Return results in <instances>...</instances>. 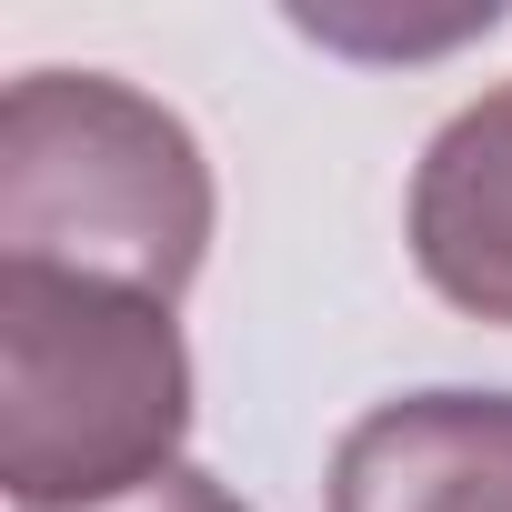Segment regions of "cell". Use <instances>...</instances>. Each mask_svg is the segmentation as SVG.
Returning <instances> with one entry per match:
<instances>
[{"label":"cell","mask_w":512,"mask_h":512,"mask_svg":"<svg viewBox=\"0 0 512 512\" xmlns=\"http://www.w3.org/2000/svg\"><path fill=\"white\" fill-rule=\"evenodd\" d=\"M81 512H251V502H241V492H221L211 472L171 462L161 482H141V492H121V502H81Z\"/></svg>","instance_id":"5"},{"label":"cell","mask_w":512,"mask_h":512,"mask_svg":"<svg viewBox=\"0 0 512 512\" xmlns=\"http://www.w3.org/2000/svg\"><path fill=\"white\" fill-rule=\"evenodd\" d=\"M412 262L452 312L512 332V81L432 131L412 171Z\"/></svg>","instance_id":"4"},{"label":"cell","mask_w":512,"mask_h":512,"mask_svg":"<svg viewBox=\"0 0 512 512\" xmlns=\"http://www.w3.org/2000/svg\"><path fill=\"white\" fill-rule=\"evenodd\" d=\"M191 432L171 302L0 262V482L21 512H81L161 482Z\"/></svg>","instance_id":"2"},{"label":"cell","mask_w":512,"mask_h":512,"mask_svg":"<svg viewBox=\"0 0 512 512\" xmlns=\"http://www.w3.org/2000/svg\"><path fill=\"white\" fill-rule=\"evenodd\" d=\"M322 512H512V392H402L362 412Z\"/></svg>","instance_id":"3"},{"label":"cell","mask_w":512,"mask_h":512,"mask_svg":"<svg viewBox=\"0 0 512 512\" xmlns=\"http://www.w3.org/2000/svg\"><path fill=\"white\" fill-rule=\"evenodd\" d=\"M211 251V161L111 71H21L0 101V262L181 302Z\"/></svg>","instance_id":"1"}]
</instances>
